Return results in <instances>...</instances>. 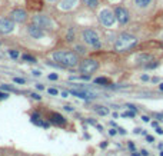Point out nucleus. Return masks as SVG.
Returning <instances> with one entry per match:
<instances>
[{
    "mask_svg": "<svg viewBox=\"0 0 163 156\" xmlns=\"http://www.w3.org/2000/svg\"><path fill=\"white\" fill-rule=\"evenodd\" d=\"M147 79H149V78H147V75H143L142 76V80H147Z\"/></svg>",
    "mask_w": 163,
    "mask_h": 156,
    "instance_id": "a19ab883",
    "label": "nucleus"
},
{
    "mask_svg": "<svg viewBox=\"0 0 163 156\" xmlns=\"http://www.w3.org/2000/svg\"><path fill=\"white\" fill-rule=\"evenodd\" d=\"M160 90H163V83H162V85H160Z\"/></svg>",
    "mask_w": 163,
    "mask_h": 156,
    "instance_id": "49530a36",
    "label": "nucleus"
},
{
    "mask_svg": "<svg viewBox=\"0 0 163 156\" xmlns=\"http://www.w3.org/2000/svg\"><path fill=\"white\" fill-rule=\"evenodd\" d=\"M129 149L130 150H135V145H133V142H129Z\"/></svg>",
    "mask_w": 163,
    "mask_h": 156,
    "instance_id": "473e14b6",
    "label": "nucleus"
},
{
    "mask_svg": "<svg viewBox=\"0 0 163 156\" xmlns=\"http://www.w3.org/2000/svg\"><path fill=\"white\" fill-rule=\"evenodd\" d=\"M99 20H100V23H102L103 26L110 27V26H113V23H115L116 16H115V13L110 12L109 9H103V10L99 13Z\"/></svg>",
    "mask_w": 163,
    "mask_h": 156,
    "instance_id": "423d86ee",
    "label": "nucleus"
},
{
    "mask_svg": "<svg viewBox=\"0 0 163 156\" xmlns=\"http://www.w3.org/2000/svg\"><path fill=\"white\" fill-rule=\"evenodd\" d=\"M49 120H50L52 123H54V125H57V126H65L66 125V119L63 118L60 113H56V112H52L50 115H49Z\"/></svg>",
    "mask_w": 163,
    "mask_h": 156,
    "instance_id": "9b49d317",
    "label": "nucleus"
},
{
    "mask_svg": "<svg viewBox=\"0 0 163 156\" xmlns=\"http://www.w3.org/2000/svg\"><path fill=\"white\" fill-rule=\"evenodd\" d=\"M49 93H50V95H53V96H57V89H54V88H52V89H49Z\"/></svg>",
    "mask_w": 163,
    "mask_h": 156,
    "instance_id": "393cba45",
    "label": "nucleus"
},
{
    "mask_svg": "<svg viewBox=\"0 0 163 156\" xmlns=\"http://www.w3.org/2000/svg\"><path fill=\"white\" fill-rule=\"evenodd\" d=\"M10 19L14 22V23H24L27 20V12L23 10V9H14V10L10 12Z\"/></svg>",
    "mask_w": 163,
    "mask_h": 156,
    "instance_id": "0eeeda50",
    "label": "nucleus"
},
{
    "mask_svg": "<svg viewBox=\"0 0 163 156\" xmlns=\"http://www.w3.org/2000/svg\"><path fill=\"white\" fill-rule=\"evenodd\" d=\"M33 75H34V76H40V72H39V70H34Z\"/></svg>",
    "mask_w": 163,
    "mask_h": 156,
    "instance_id": "58836bf2",
    "label": "nucleus"
},
{
    "mask_svg": "<svg viewBox=\"0 0 163 156\" xmlns=\"http://www.w3.org/2000/svg\"><path fill=\"white\" fill-rule=\"evenodd\" d=\"M152 56L150 54H146V53H143V54H139L137 56V62H140V63H146V62H152Z\"/></svg>",
    "mask_w": 163,
    "mask_h": 156,
    "instance_id": "2eb2a0df",
    "label": "nucleus"
},
{
    "mask_svg": "<svg viewBox=\"0 0 163 156\" xmlns=\"http://www.w3.org/2000/svg\"><path fill=\"white\" fill-rule=\"evenodd\" d=\"M75 49H76V52H77L79 54H85V53H86V49L83 48V46H79V44H77Z\"/></svg>",
    "mask_w": 163,
    "mask_h": 156,
    "instance_id": "5701e85b",
    "label": "nucleus"
},
{
    "mask_svg": "<svg viewBox=\"0 0 163 156\" xmlns=\"http://www.w3.org/2000/svg\"><path fill=\"white\" fill-rule=\"evenodd\" d=\"M152 126L153 128H157V122H152Z\"/></svg>",
    "mask_w": 163,
    "mask_h": 156,
    "instance_id": "c03bdc74",
    "label": "nucleus"
},
{
    "mask_svg": "<svg viewBox=\"0 0 163 156\" xmlns=\"http://www.w3.org/2000/svg\"><path fill=\"white\" fill-rule=\"evenodd\" d=\"M57 73H52V75H49V79H50V80H57Z\"/></svg>",
    "mask_w": 163,
    "mask_h": 156,
    "instance_id": "bb28decb",
    "label": "nucleus"
},
{
    "mask_svg": "<svg viewBox=\"0 0 163 156\" xmlns=\"http://www.w3.org/2000/svg\"><path fill=\"white\" fill-rule=\"evenodd\" d=\"M152 0H135V3L137 7H147Z\"/></svg>",
    "mask_w": 163,
    "mask_h": 156,
    "instance_id": "f3484780",
    "label": "nucleus"
},
{
    "mask_svg": "<svg viewBox=\"0 0 163 156\" xmlns=\"http://www.w3.org/2000/svg\"><path fill=\"white\" fill-rule=\"evenodd\" d=\"M65 110H67V112H73V108H72V106H65Z\"/></svg>",
    "mask_w": 163,
    "mask_h": 156,
    "instance_id": "2f4dec72",
    "label": "nucleus"
},
{
    "mask_svg": "<svg viewBox=\"0 0 163 156\" xmlns=\"http://www.w3.org/2000/svg\"><path fill=\"white\" fill-rule=\"evenodd\" d=\"M97 68H99V63L95 59H85V60L80 63V66H79V70H80L82 73L90 75V73H93L95 70H97Z\"/></svg>",
    "mask_w": 163,
    "mask_h": 156,
    "instance_id": "39448f33",
    "label": "nucleus"
},
{
    "mask_svg": "<svg viewBox=\"0 0 163 156\" xmlns=\"http://www.w3.org/2000/svg\"><path fill=\"white\" fill-rule=\"evenodd\" d=\"M32 123L37 126H42V128H49V122H44V120H40L39 118H32Z\"/></svg>",
    "mask_w": 163,
    "mask_h": 156,
    "instance_id": "dca6fc26",
    "label": "nucleus"
},
{
    "mask_svg": "<svg viewBox=\"0 0 163 156\" xmlns=\"http://www.w3.org/2000/svg\"><path fill=\"white\" fill-rule=\"evenodd\" d=\"M49 2H50V3H56V2H57V0H49Z\"/></svg>",
    "mask_w": 163,
    "mask_h": 156,
    "instance_id": "a18cd8bd",
    "label": "nucleus"
},
{
    "mask_svg": "<svg viewBox=\"0 0 163 156\" xmlns=\"http://www.w3.org/2000/svg\"><path fill=\"white\" fill-rule=\"evenodd\" d=\"M67 95H69L67 92H63V93H62V96H63V98H67Z\"/></svg>",
    "mask_w": 163,
    "mask_h": 156,
    "instance_id": "ea45409f",
    "label": "nucleus"
},
{
    "mask_svg": "<svg viewBox=\"0 0 163 156\" xmlns=\"http://www.w3.org/2000/svg\"><path fill=\"white\" fill-rule=\"evenodd\" d=\"M146 140H147V142H155V139H153V136H149V135L146 136Z\"/></svg>",
    "mask_w": 163,
    "mask_h": 156,
    "instance_id": "c756f323",
    "label": "nucleus"
},
{
    "mask_svg": "<svg viewBox=\"0 0 163 156\" xmlns=\"http://www.w3.org/2000/svg\"><path fill=\"white\" fill-rule=\"evenodd\" d=\"M73 38H75V32H73V29H70V30H69V33L66 34V40L72 42V40H73Z\"/></svg>",
    "mask_w": 163,
    "mask_h": 156,
    "instance_id": "412c9836",
    "label": "nucleus"
},
{
    "mask_svg": "<svg viewBox=\"0 0 163 156\" xmlns=\"http://www.w3.org/2000/svg\"><path fill=\"white\" fill-rule=\"evenodd\" d=\"M33 24L39 26L40 29H46V30L53 29V22L46 14H36V16H33Z\"/></svg>",
    "mask_w": 163,
    "mask_h": 156,
    "instance_id": "20e7f679",
    "label": "nucleus"
},
{
    "mask_svg": "<svg viewBox=\"0 0 163 156\" xmlns=\"http://www.w3.org/2000/svg\"><path fill=\"white\" fill-rule=\"evenodd\" d=\"M7 53H9V56H10V58H13V59H17V58H19V52L14 50V49L7 50Z\"/></svg>",
    "mask_w": 163,
    "mask_h": 156,
    "instance_id": "aec40b11",
    "label": "nucleus"
},
{
    "mask_svg": "<svg viewBox=\"0 0 163 156\" xmlns=\"http://www.w3.org/2000/svg\"><path fill=\"white\" fill-rule=\"evenodd\" d=\"M53 59L56 63H59L63 68H75L79 63V56L75 52L67 50H57L53 53Z\"/></svg>",
    "mask_w": 163,
    "mask_h": 156,
    "instance_id": "f257e3e1",
    "label": "nucleus"
},
{
    "mask_svg": "<svg viewBox=\"0 0 163 156\" xmlns=\"http://www.w3.org/2000/svg\"><path fill=\"white\" fill-rule=\"evenodd\" d=\"M95 83H96V85H103V86L110 85V82H109L106 78H97V79L95 80Z\"/></svg>",
    "mask_w": 163,
    "mask_h": 156,
    "instance_id": "a211bd4d",
    "label": "nucleus"
},
{
    "mask_svg": "<svg viewBox=\"0 0 163 156\" xmlns=\"http://www.w3.org/2000/svg\"><path fill=\"white\" fill-rule=\"evenodd\" d=\"M156 132L159 133V135H163V129H160V128H156Z\"/></svg>",
    "mask_w": 163,
    "mask_h": 156,
    "instance_id": "e433bc0d",
    "label": "nucleus"
},
{
    "mask_svg": "<svg viewBox=\"0 0 163 156\" xmlns=\"http://www.w3.org/2000/svg\"><path fill=\"white\" fill-rule=\"evenodd\" d=\"M83 2V4H85L86 7H89V9H96V7L99 6V0H82Z\"/></svg>",
    "mask_w": 163,
    "mask_h": 156,
    "instance_id": "ddd939ff",
    "label": "nucleus"
},
{
    "mask_svg": "<svg viewBox=\"0 0 163 156\" xmlns=\"http://www.w3.org/2000/svg\"><path fill=\"white\" fill-rule=\"evenodd\" d=\"M9 93H6V92H0V100H4V99H7L9 98Z\"/></svg>",
    "mask_w": 163,
    "mask_h": 156,
    "instance_id": "b1692460",
    "label": "nucleus"
},
{
    "mask_svg": "<svg viewBox=\"0 0 163 156\" xmlns=\"http://www.w3.org/2000/svg\"><path fill=\"white\" fill-rule=\"evenodd\" d=\"M14 30V22L9 19H0V33L2 34H9Z\"/></svg>",
    "mask_w": 163,
    "mask_h": 156,
    "instance_id": "1a4fd4ad",
    "label": "nucleus"
},
{
    "mask_svg": "<svg viewBox=\"0 0 163 156\" xmlns=\"http://www.w3.org/2000/svg\"><path fill=\"white\" fill-rule=\"evenodd\" d=\"M136 43H137V39L135 36H132L129 33H122V34H119V38L116 39V42H115V50H117V52L129 50L133 46H136Z\"/></svg>",
    "mask_w": 163,
    "mask_h": 156,
    "instance_id": "f03ea898",
    "label": "nucleus"
},
{
    "mask_svg": "<svg viewBox=\"0 0 163 156\" xmlns=\"http://www.w3.org/2000/svg\"><path fill=\"white\" fill-rule=\"evenodd\" d=\"M27 33L30 34V38H33V39H42L44 36L43 29H40L39 26H36L33 23L30 26H27Z\"/></svg>",
    "mask_w": 163,
    "mask_h": 156,
    "instance_id": "9d476101",
    "label": "nucleus"
},
{
    "mask_svg": "<svg viewBox=\"0 0 163 156\" xmlns=\"http://www.w3.org/2000/svg\"><path fill=\"white\" fill-rule=\"evenodd\" d=\"M106 146H107V143H106V142H103L102 145H100V148H106Z\"/></svg>",
    "mask_w": 163,
    "mask_h": 156,
    "instance_id": "37998d69",
    "label": "nucleus"
},
{
    "mask_svg": "<svg viewBox=\"0 0 163 156\" xmlns=\"http://www.w3.org/2000/svg\"><path fill=\"white\" fill-rule=\"evenodd\" d=\"M155 116H156L159 120H162V122H163V113H157V115H155Z\"/></svg>",
    "mask_w": 163,
    "mask_h": 156,
    "instance_id": "c85d7f7f",
    "label": "nucleus"
},
{
    "mask_svg": "<svg viewBox=\"0 0 163 156\" xmlns=\"http://www.w3.org/2000/svg\"><path fill=\"white\" fill-rule=\"evenodd\" d=\"M117 130H119V132L122 133V135H126V130L123 129V128H119V129H117Z\"/></svg>",
    "mask_w": 163,
    "mask_h": 156,
    "instance_id": "c9c22d12",
    "label": "nucleus"
},
{
    "mask_svg": "<svg viewBox=\"0 0 163 156\" xmlns=\"http://www.w3.org/2000/svg\"><path fill=\"white\" fill-rule=\"evenodd\" d=\"M37 89H40V90H43V89H44V86H43V85H37Z\"/></svg>",
    "mask_w": 163,
    "mask_h": 156,
    "instance_id": "79ce46f5",
    "label": "nucleus"
},
{
    "mask_svg": "<svg viewBox=\"0 0 163 156\" xmlns=\"http://www.w3.org/2000/svg\"><path fill=\"white\" fill-rule=\"evenodd\" d=\"M127 108H129L130 110H133V112H136V108H135L133 105H127Z\"/></svg>",
    "mask_w": 163,
    "mask_h": 156,
    "instance_id": "f704fd0d",
    "label": "nucleus"
},
{
    "mask_svg": "<svg viewBox=\"0 0 163 156\" xmlns=\"http://www.w3.org/2000/svg\"><path fill=\"white\" fill-rule=\"evenodd\" d=\"M135 115H136V112H133V110H130V112H125V113H122L123 118H135Z\"/></svg>",
    "mask_w": 163,
    "mask_h": 156,
    "instance_id": "4be33fe9",
    "label": "nucleus"
},
{
    "mask_svg": "<svg viewBox=\"0 0 163 156\" xmlns=\"http://www.w3.org/2000/svg\"><path fill=\"white\" fill-rule=\"evenodd\" d=\"M109 133H110V136H115L117 132H116V129H110V130H109Z\"/></svg>",
    "mask_w": 163,
    "mask_h": 156,
    "instance_id": "7c9ffc66",
    "label": "nucleus"
},
{
    "mask_svg": "<svg viewBox=\"0 0 163 156\" xmlns=\"http://www.w3.org/2000/svg\"><path fill=\"white\" fill-rule=\"evenodd\" d=\"M160 156H163V150H162V152H160Z\"/></svg>",
    "mask_w": 163,
    "mask_h": 156,
    "instance_id": "de8ad7c7",
    "label": "nucleus"
},
{
    "mask_svg": "<svg viewBox=\"0 0 163 156\" xmlns=\"http://www.w3.org/2000/svg\"><path fill=\"white\" fill-rule=\"evenodd\" d=\"M82 36H83V40H85L89 46H92V48H95V49L102 48L100 38H99V34L96 33L95 30H92V29H85L83 33H82Z\"/></svg>",
    "mask_w": 163,
    "mask_h": 156,
    "instance_id": "7ed1b4c3",
    "label": "nucleus"
},
{
    "mask_svg": "<svg viewBox=\"0 0 163 156\" xmlns=\"http://www.w3.org/2000/svg\"><path fill=\"white\" fill-rule=\"evenodd\" d=\"M14 82H16V83H19V85H23L24 82V79H22V78H14Z\"/></svg>",
    "mask_w": 163,
    "mask_h": 156,
    "instance_id": "a878e982",
    "label": "nucleus"
},
{
    "mask_svg": "<svg viewBox=\"0 0 163 156\" xmlns=\"http://www.w3.org/2000/svg\"><path fill=\"white\" fill-rule=\"evenodd\" d=\"M32 98H34V99H36V100H40V95H37V93H32Z\"/></svg>",
    "mask_w": 163,
    "mask_h": 156,
    "instance_id": "cd10ccee",
    "label": "nucleus"
},
{
    "mask_svg": "<svg viewBox=\"0 0 163 156\" xmlns=\"http://www.w3.org/2000/svg\"><path fill=\"white\" fill-rule=\"evenodd\" d=\"M142 119H143V122H149V120H150L147 116H142Z\"/></svg>",
    "mask_w": 163,
    "mask_h": 156,
    "instance_id": "4c0bfd02",
    "label": "nucleus"
},
{
    "mask_svg": "<svg viewBox=\"0 0 163 156\" xmlns=\"http://www.w3.org/2000/svg\"><path fill=\"white\" fill-rule=\"evenodd\" d=\"M95 110H96V113H97V115H100V116L109 115V109L105 108V106H95Z\"/></svg>",
    "mask_w": 163,
    "mask_h": 156,
    "instance_id": "4468645a",
    "label": "nucleus"
},
{
    "mask_svg": "<svg viewBox=\"0 0 163 156\" xmlns=\"http://www.w3.org/2000/svg\"><path fill=\"white\" fill-rule=\"evenodd\" d=\"M76 2H77V0H62L59 6H60L62 10H70L72 7L76 4Z\"/></svg>",
    "mask_w": 163,
    "mask_h": 156,
    "instance_id": "f8f14e48",
    "label": "nucleus"
},
{
    "mask_svg": "<svg viewBox=\"0 0 163 156\" xmlns=\"http://www.w3.org/2000/svg\"><path fill=\"white\" fill-rule=\"evenodd\" d=\"M140 153H142V156H147V155H149L146 149H142V152H140Z\"/></svg>",
    "mask_w": 163,
    "mask_h": 156,
    "instance_id": "72a5a7b5",
    "label": "nucleus"
},
{
    "mask_svg": "<svg viewBox=\"0 0 163 156\" xmlns=\"http://www.w3.org/2000/svg\"><path fill=\"white\" fill-rule=\"evenodd\" d=\"M115 16H116V20L119 22L120 24H125L129 22V12L122 6H117L115 9Z\"/></svg>",
    "mask_w": 163,
    "mask_h": 156,
    "instance_id": "6e6552de",
    "label": "nucleus"
},
{
    "mask_svg": "<svg viewBox=\"0 0 163 156\" xmlns=\"http://www.w3.org/2000/svg\"><path fill=\"white\" fill-rule=\"evenodd\" d=\"M22 59L26 60V62H29V63H36V58H33V56H30V54H23Z\"/></svg>",
    "mask_w": 163,
    "mask_h": 156,
    "instance_id": "6ab92c4d",
    "label": "nucleus"
}]
</instances>
